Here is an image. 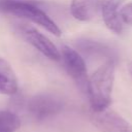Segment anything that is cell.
<instances>
[{"mask_svg":"<svg viewBox=\"0 0 132 132\" xmlns=\"http://www.w3.org/2000/svg\"><path fill=\"white\" fill-rule=\"evenodd\" d=\"M114 60H108L88 77L86 92L89 97L92 111L99 112L107 109L109 106L114 80Z\"/></svg>","mask_w":132,"mask_h":132,"instance_id":"1","label":"cell"},{"mask_svg":"<svg viewBox=\"0 0 132 132\" xmlns=\"http://www.w3.org/2000/svg\"><path fill=\"white\" fill-rule=\"evenodd\" d=\"M0 11L29 20L56 36L61 35V30L57 24L43 10L30 2L20 0H1Z\"/></svg>","mask_w":132,"mask_h":132,"instance_id":"2","label":"cell"},{"mask_svg":"<svg viewBox=\"0 0 132 132\" xmlns=\"http://www.w3.org/2000/svg\"><path fill=\"white\" fill-rule=\"evenodd\" d=\"M63 109L62 100L53 94H37L27 102L29 114L36 121H43L58 114Z\"/></svg>","mask_w":132,"mask_h":132,"instance_id":"3","label":"cell"},{"mask_svg":"<svg viewBox=\"0 0 132 132\" xmlns=\"http://www.w3.org/2000/svg\"><path fill=\"white\" fill-rule=\"evenodd\" d=\"M62 60L66 71L75 81L77 87L86 92L87 89V66L84 58L78 52L68 45L62 46Z\"/></svg>","mask_w":132,"mask_h":132,"instance_id":"4","label":"cell"},{"mask_svg":"<svg viewBox=\"0 0 132 132\" xmlns=\"http://www.w3.org/2000/svg\"><path fill=\"white\" fill-rule=\"evenodd\" d=\"M90 119L101 132H132V125L113 110L92 111Z\"/></svg>","mask_w":132,"mask_h":132,"instance_id":"5","label":"cell"},{"mask_svg":"<svg viewBox=\"0 0 132 132\" xmlns=\"http://www.w3.org/2000/svg\"><path fill=\"white\" fill-rule=\"evenodd\" d=\"M20 31L27 42H29L43 56L54 61H59L61 59V54L56 45L38 30L28 25H22L20 27Z\"/></svg>","mask_w":132,"mask_h":132,"instance_id":"6","label":"cell"},{"mask_svg":"<svg viewBox=\"0 0 132 132\" xmlns=\"http://www.w3.org/2000/svg\"><path fill=\"white\" fill-rule=\"evenodd\" d=\"M125 0H101L100 13L105 26L112 32L120 34L123 31V23L120 19L119 7Z\"/></svg>","mask_w":132,"mask_h":132,"instance_id":"7","label":"cell"},{"mask_svg":"<svg viewBox=\"0 0 132 132\" xmlns=\"http://www.w3.org/2000/svg\"><path fill=\"white\" fill-rule=\"evenodd\" d=\"M101 0H72L70 12L75 20L89 22L100 13Z\"/></svg>","mask_w":132,"mask_h":132,"instance_id":"8","label":"cell"},{"mask_svg":"<svg viewBox=\"0 0 132 132\" xmlns=\"http://www.w3.org/2000/svg\"><path fill=\"white\" fill-rule=\"evenodd\" d=\"M77 48L88 57L91 58H100L108 60H114V52L108 45L94 40L81 39L76 43Z\"/></svg>","mask_w":132,"mask_h":132,"instance_id":"9","label":"cell"},{"mask_svg":"<svg viewBox=\"0 0 132 132\" xmlns=\"http://www.w3.org/2000/svg\"><path fill=\"white\" fill-rule=\"evenodd\" d=\"M19 90L18 78L10 64L0 58V94L14 95Z\"/></svg>","mask_w":132,"mask_h":132,"instance_id":"10","label":"cell"},{"mask_svg":"<svg viewBox=\"0 0 132 132\" xmlns=\"http://www.w3.org/2000/svg\"><path fill=\"white\" fill-rule=\"evenodd\" d=\"M21 125L20 118L12 111L0 110V132H14Z\"/></svg>","mask_w":132,"mask_h":132,"instance_id":"11","label":"cell"},{"mask_svg":"<svg viewBox=\"0 0 132 132\" xmlns=\"http://www.w3.org/2000/svg\"><path fill=\"white\" fill-rule=\"evenodd\" d=\"M119 14L122 23L126 25H132V2L124 5L120 9Z\"/></svg>","mask_w":132,"mask_h":132,"instance_id":"12","label":"cell"},{"mask_svg":"<svg viewBox=\"0 0 132 132\" xmlns=\"http://www.w3.org/2000/svg\"><path fill=\"white\" fill-rule=\"evenodd\" d=\"M127 68H128V71H129L130 75L132 76V61H131V62L128 64V67H127Z\"/></svg>","mask_w":132,"mask_h":132,"instance_id":"13","label":"cell"}]
</instances>
